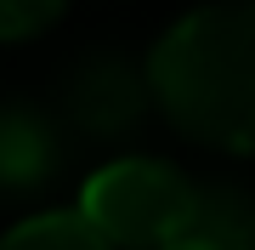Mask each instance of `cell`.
Returning <instances> with one entry per match:
<instances>
[{"instance_id": "cell-2", "label": "cell", "mask_w": 255, "mask_h": 250, "mask_svg": "<svg viewBox=\"0 0 255 250\" xmlns=\"http://www.w3.org/2000/svg\"><path fill=\"white\" fill-rule=\"evenodd\" d=\"M80 216L114 250H159L164 239L187 233L193 182L164 159H114L80 188Z\"/></svg>"}, {"instance_id": "cell-3", "label": "cell", "mask_w": 255, "mask_h": 250, "mask_svg": "<svg viewBox=\"0 0 255 250\" xmlns=\"http://www.w3.org/2000/svg\"><path fill=\"white\" fill-rule=\"evenodd\" d=\"M147 102H153L147 63H136L130 51L97 46L74 57V68L57 85V120L63 131H80V142H125L147 120Z\"/></svg>"}, {"instance_id": "cell-6", "label": "cell", "mask_w": 255, "mask_h": 250, "mask_svg": "<svg viewBox=\"0 0 255 250\" xmlns=\"http://www.w3.org/2000/svg\"><path fill=\"white\" fill-rule=\"evenodd\" d=\"M0 250H114L80 211H40L0 239Z\"/></svg>"}, {"instance_id": "cell-4", "label": "cell", "mask_w": 255, "mask_h": 250, "mask_svg": "<svg viewBox=\"0 0 255 250\" xmlns=\"http://www.w3.org/2000/svg\"><path fill=\"white\" fill-rule=\"evenodd\" d=\"M63 171V120L28 102H0V199H28Z\"/></svg>"}, {"instance_id": "cell-1", "label": "cell", "mask_w": 255, "mask_h": 250, "mask_svg": "<svg viewBox=\"0 0 255 250\" xmlns=\"http://www.w3.org/2000/svg\"><path fill=\"white\" fill-rule=\"evenodd\" d=\"M147 85L187 142L255 154V0L187 11L147 57Z\"/></svg>"}, {"instance_id": "cell-5", "label": "cell", "mask_w": 255, "mask_h": 250, "mask_svg": "<svg viewBox=\"0 0 255 250\" xmlns=\"http://www.w3.org/2000/svg\"><path fill=\"white\" fill-rule=\"evenodd\" d=\"M187 233L216 250H255V194L238 182H193Z\"/></svg>"}, {"instance_id": "cell-7", "label": "cell", "mask_w": 255, "mask_h": 250, "mask_svg": "<svg viewBox=\"0 0 255 250\" xmlns=\"http://www.w3.org/2000/svg\"><path fill=\"white\" fill-rule=\"evenodd\" d=\"M63 17V0H0V40H34Z\"/></svg>"}, {"instance_id": "cell-8", "label": "cell", "mask_w": 255, "mask_h": 250, "mask_svg": "<svg viewBox=\"0 0 255 250\" xmlns=\"http://www.w3.org/2000/svg\"><path fill=\"white\" fill-rule=\"evenodd\" d=\"M159 250H216V245H204L199 233H176V239H164Z\"/></svg>"}]
</instances>
